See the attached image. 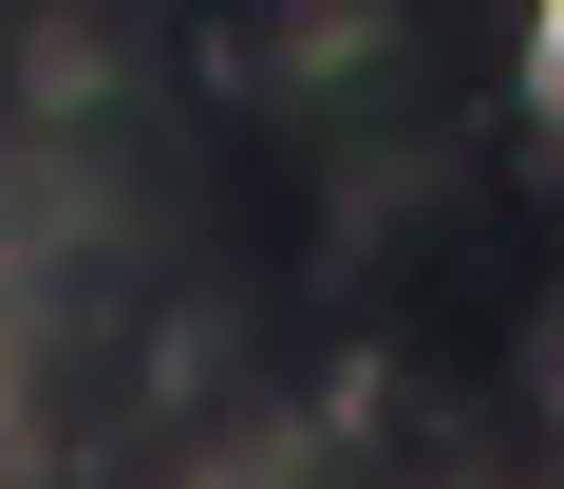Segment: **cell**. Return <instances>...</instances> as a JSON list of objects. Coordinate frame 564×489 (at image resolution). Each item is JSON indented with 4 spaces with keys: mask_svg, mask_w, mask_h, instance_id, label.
Wrapping results in <instances>:
<instances>
[{
    "mask_svg": "<svg viewBox=\"0 0 564 489\" xmlns=\"http://www.w3.org/2000/svg\"><path fill=\"white\" fill-rule=\"evenodd\" d=\"M527 113H545V151H564V0L527 20Z\"/></svg>",
    "mask_w": 564,
    "mask_h": 489,
    "instance_id": "6da1fadb",
    "label": "cell"
}]
</instances>
